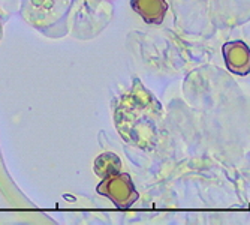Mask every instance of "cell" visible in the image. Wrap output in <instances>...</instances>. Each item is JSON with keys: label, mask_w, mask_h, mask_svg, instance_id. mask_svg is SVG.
<instances>
[{"label": "cell", "mask_w": 250, "mask_h": 225, "mask_svg": "<svg viewBox=\"0 0 250 225\" xmlns=\"http://www.w3.org/2000/svg\"><path fill=\"white\" fill-rule=\"evenodd\" d=\"M223 56L229 71L240 75H246L250 72V50L244 42H228L223 47Z\"/></svg>", "instance_id": "2"}, {"label": "cell", "mask_w": 250, "mask_h": 225, "mask_svg": "<svg viewBox=\"0 0 250 225\" xmlns=\"http://www.w3.org/2000/svg\"><path fill=\"white\" fill-rule=\"evenodd\" d=\"M98 192L108 197L120 209L132 206L138 200V194L133 188L129 174L114 173L111 176H106L98 186Z\"/></svg>", "instance_id": "1"}, {"label": "cell", "mask_w": 250, "mask_h": 225, "mask_svg": "<svg viewBox=\"0 0 250 225\" xmlns=\"http://www.w3.org/2000/svg\"><path fill=\"white\" fill-rule=\"evenodd\" d=\"M132 6L150 24L162 22L168 8L165 0H132Z\"/></svg>", "instance_id": "3"}, {"label": "cell", "mask_w": 250, "mask_h": 225, "mask_svg": "<svg viewBox=\"0 0 250 225\" xmlns=\"http://www.w3.org/2000/svg\"><path fill=\"white\" fill-rule=\"evenodd\" d=\"M119 168H120V159L114 153H104L95 161V171L102 177L119 173Z\"/></svg>", "instance_id": "4"}]
</instances>
